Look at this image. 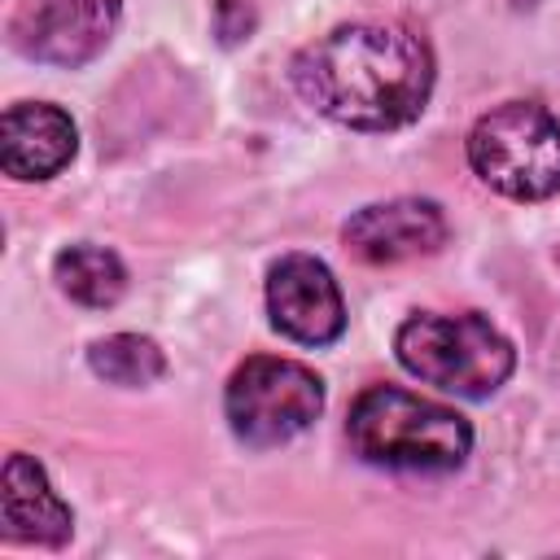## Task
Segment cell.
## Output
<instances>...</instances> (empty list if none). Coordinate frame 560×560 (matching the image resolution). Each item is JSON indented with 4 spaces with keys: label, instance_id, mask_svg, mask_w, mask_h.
Listing matches in <instances>:
<instances>
[{
    "label": "cell",
    "instance_id": "obj_12",
    "mask_svg": "<svg viewBox=\"0 0 560 560\" xmlns=\"http://www.w3.org/2000/svg\"><path fill=\"white\" fill-rule=\"evenodd\" d=\"M88 363L96 376H105L109 385H153L166 372V359L158 350V341L140 337V332H114L105 341H96L88 350Z\"/></svg>",
    "mask_w": 560,
    "mask_h": 560
},
{
    "label": "cell",
    "instance_id": "obj_2",
    "mask_svg": "<svg viewBox=\"0 0 560 560\" xmlns=\"http://www.w3.org/2000/svg\"><path fill=\"white\" fill-rule=\"evenodd\" d=\"M346 438L359 459L407 472H451L472 451V424L394 385H372L354 398Z\"/></svg>",
    "mask_w": 560,
    "mask_h": 560
},
{
    "label": "cell",
    "instance_id": "obj_1",
    "mask_svg": "<svg viewBox=\"0 0 560 560\" xmlns=\"http://www.w3.org/2000/svg\"><path fill=\"white\" fill-rule=\"evenodd\" d=\"M293 88L341 127L394 131L429 105L433 52L398 22H350L293 57Z\"/></svg>",
    "mask_w": 560,
    "mask_h": 560
},
{
    "label": "cell",
    "instance_id": "obj_11",
    "mask_svg": "<svg viewBox=\"0 0 560 560\" xmlns=\"http://www.w3.org/2000/svg\"><path fill=\"white\" fill-rule=\"evenodd\" d=\"M52 276L66 298L79 306H114L127 289V271L114 249L105 245H66L52 258Z\"/></svg>",
    "mask_w": 560,
    "mask_h": 560
},
{
    "label": "cell",
    "instance_id": "obj_10",
    "mask_svg": "<svg viewBox=\"0 0 560 560\" xmlns=\"http://www.w3.org/2000/svg\"><path fill=\"white\" fill-rule=\"evenodd\" d=\"M4 538L9 542H35V547H61L74 529L70 508L57 499V490L48 486L44 468L31 455H9L4 459Z\"/></svg>",
    "mask_w": 560,
    "mask_h": 560
},
{
    "label": "cell",
    "instance_id": "obj_4",
    "mask_svg": "<svg viewBox=\"0 0 560 560\" xmlns=\"http://www.w3.org/2000/svg\"><path fill=\"white\" fill-rule=\"evenodd\" d=\"M468 162L481 184L512 201L560 192V118L534 101H508L468 131Z\"/></svg>",
    "mask_w": 560,
    "mask_h": 560
},
{
    "label": "cell",
    "instance_id": "obj_5",
    "mask_svg": "<svg viewBox=\"0 0 560 560\" xmlns=\"http://www.w3.org/2000/svg\"><path fill=\"white\" fill-rule=\"evenodd\" d=\"M223 411L245 446H280L324 411V385L293 359L254 354L232 372Z\"/></svg>",
    "mask_w": 560,
    "mask_h": 560
},
{
    "label": "cell",
    "instance_id": "obj_3",
    "mask_svg": "<svg viewBox=\"0 0 560 560\" xmlns=\"http://www.w3.org/2000/svg\"><path fill=\"white\" fill-rule=\"evenodd\" d=\"M398 363L446 394L490 398L516 368L512 341L481 315H411L394 337Z\"/></svg>",
    "mask_w": 560,
    "mask_h": 560
},
{
    "label": "cell",
    "instance_id": "obj_7",
    "mask_svg": "<svg viewBox=\"0 0 560 560\" xmlns=\"http://www.w3.org/2000/svg\"><path fill=\"white\" fill-rule=\"evenodd\" d=\"M267 311L271 324L302 346H328L346 332L341 289L332 271L311 254H284L267 271Z\"/></svg>",
    "mask_w": 560,
    "mask_h": 560
},
{
    "label": "cell",
    "instance_id": "obj_9",
    "mask_svg": "<svg viewBox=\"0 0 560 560\" xmlns=\"http://www.w3.org/2000/svg\"><path fill=\"white\" fill-rule=\"evenodd\" d=\"M79 149V131L66 109L44 101L9 105L0 118V166L13 179H48Z\"/></svg>",
    "mask_w": 560,
    "mask_h": 560
},
{
    "label": "cell",
    "instance_id": "obj_13",
    "mask_svg": "<svg viewBox=\"0 0 560 560\" xmlns=\"http://www.w3.org/2000/svg\"><path fill=\"white\" fill-rule=\"evenodd\" d=\"M254 9L245 4V0H214V35L223 39V44H241V39H249V31H254Z\"/></svg>",
    "mask_w": 560,
    "mask_h": 560
},
{
    "label": "cell",
    "instance_id": "obj_8",
    "mask_svg": "<svg viewBox=\"0 0 560 560\" xmlns=\"http://www.w3.org/2000/svg\"><path fill=\"white\" fill-rule=\"evenodd\" d=\"M341 241L359 262L389 267V262L433 254L446 241V219H442L438 201H424V197L376 201L346 219Z\"/></svg>",
    "mask_w": 560,
    "mask_h": 560
},
{
    "label": "cell",
    "instance_id": "obj_6",
    "mask_svg": "<svg viewBox=\"0 0 560 560\" xmlns=\"http://www.w3.org/2000/svg\"><path fill=\"white\" fill-rule=\"evenodd\" d=\"M122 0H22L9 18V39L44 66H88L118 26Z\"/></svg>",
    "mask_w": 560,
    "mask_h": 560
}]
</instances>
